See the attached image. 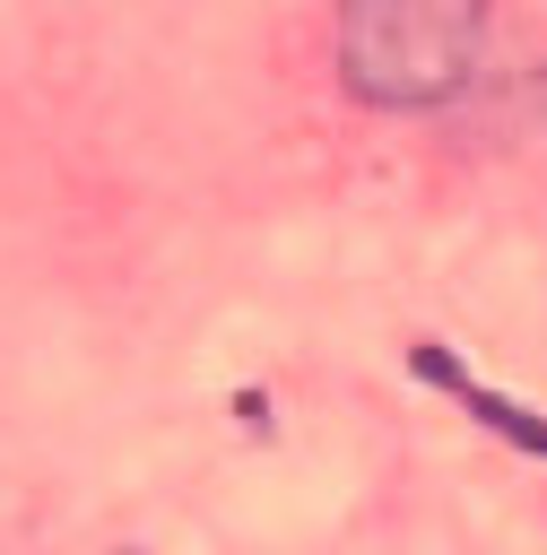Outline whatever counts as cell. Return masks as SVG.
Listing matches in <instances>:
<instances>
[{
  "label": "cell",
  "instance_id": "6da1fadb",
  "mask_svg": "<svg viewBox=\"0 0 547 555\" xmlns=\"http://www.w3.org/2000/svg\"><path fill=\"white\" fill-rule=\"evenodd\" d=\"M330 61L373 113H443L486 78V0H339Z\"/></svg>",
  "mask_w": 547,
  "mask_h": 555
},
{
  "label": "cell",
  "instance_id": "7a4b0ae2",
  "mask_svg": "<svg viewBox=\"0 0 547 555\" xmlns=\"http://www.w3.org/2000/svg\"><path fill=\"white\" fill-rule=\"evenodd\" d=\"M408 364H417V373H425L434 390H451V399H460L469 416H486V425H495V434H504L512 451H538V460H547V416H530V408H512V399H495V390H486V382H469V373H460V364H451L443 347H417Z\"/></svg>",
  "mask_w": 547,
  "mask_h": 555
}]
</instances>
